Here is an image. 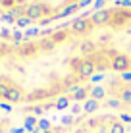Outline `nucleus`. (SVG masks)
Returning a JSON list of instances; mask_svg holds the SVG:
<instances>
[{"instance_id":"nucleus-1","label":"nucleus","mask_w":131,"mask_h":133,"mask_svg":"<svg viewBox=\"0 0 131 133\" xmlns=\"http://www.w3.org/2000/svg\"><path fill=\"white\" fill-rule=\"evenodd\" d=\"M85 0H0V8L8 10L10 16L17 19V25L29 21L48 23L52 19L70 16L77 12Z\"/></svg>"},{"instance_id":"nucleus-2","label":"nucleus","mask_w":131,"mask_h":133,"mask_svg":"<svg viewBox=\"0 0 131 133\" xmlns=\"http://www.w3.org/2000/svg\"><path fill=\"white\" fill-rule=\"evenodd\" d=\"M108 68H110V70H114V71L127 73V71H131V58L125 56V54H116V56L110 60Z\"/></svg>"},{"instance_id":"nucleus-3","label":"nucleus","mask_w":131,"mask_h":133,"mask_svg":"<svg viewBox=\"0 0 131 133\" xmlns=\"http://www.w3.org/2000/svg\"><path fill=\"white\" fill-rule=\"evenodd\" d=\"M96 108H98V100H94V98H89L87 102L83 104V112H87V114L96 112Z\"/></svg>"},{"instance_id":"nucleus-4","label":"nucleus","mask_w":131,"mask_h":133,"mask_svg":"<svg viewBox=\"0 0 131 133\" xmlns=\"http://www.w3.org/2000/svg\"><path fill=\"white\" fill-rule=\"evenodd\" d=\"M110 133H125V125L121 122H114L110 127Z\"/></svg>"},{"instance_id":"nucleus-5","label":"nucleus","mask_w":131,"mask_h":133,"mask_svg":"<svg viewBox=\"0 0 131 133\" xmlns=\"http://www.w3.org/2000/svg\"><path fill=\"white\" fill-rule=\"evenodd\" d=\"M91 97L94 100H100L102 97H104V89H102V87H94V89L91 91Z\"/></svg>"},{"instance_id":"nucleus-6","label":"nucleus","mask_w":131,"mask_h":133,"mask_svg":"<svg viewBox=\"0 0 131 133\" xmlns=\"http://www.w3.org/2000/svg\"><path fill=\"white\" fill-rule=\"evenodd\" d=\"M85 97H87V89H83V87H81L79 91H75V93H73V98H75V100H83Z\"/></svg>"},{"instance_id":"nucleus-7","label":"nucleus","mask_w":131,"mask_h":133,"mask_svg":"<svg viewBox=\"0 0 131 133\" xmlns=\"http://www.w3.org/2000/svg\"><path fill=\"white\" fill-rule=\"evenodd\" d=\"M121 102H131V89L121 91Z\"/></svg>"},{"instance_id":"nucleus-8","label":"nucleus","mask_w":131,"mask_h":133,"mask_svg":"<svg viewBox=\"0 0 131 133\" xmlns=\"http://www.w3.org/2000/svg\"><path fill=\"white\" fill-rule=\"evenodd\" d=\"M67 106V97H60V98H58V102H56V108H66Z\"/></svg>"},{"instance_id":"nucleus-9","label":"nucleus","mask_w":131,"mask_h":133,"mask_svg":"<svg viewBox=\"0 0 131 133\" xmlns=\"http://www.w3.org/2000/svg\"><path fill=\"white\" fill-rule=\"evenodd\" d=\"M108 106H110V108H118V106H120V100H118V98L108 100Z\"/></svg>"}]
</instances>
